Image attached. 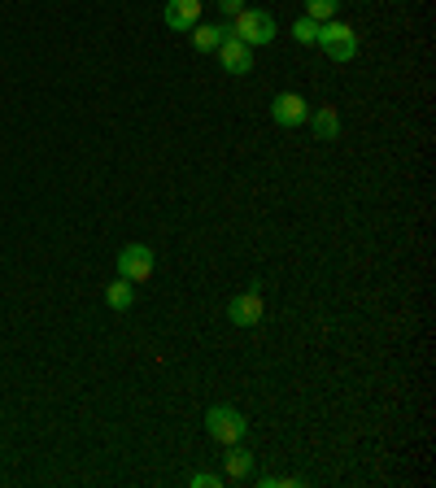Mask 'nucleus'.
I'll return each instance as SVG.
<instances>
[{
  "mask_svg": "<svg viewBox=\"0 0 436 488\" xmlns=\"http://www.w3.org/2000/svg\"><path fill=\"white\" fill-rule=\"evenodd\" d=\"M332 62H349L354 53H358V31L349 27V22H336V18H328V22H319V39H314Z\"/></svg>",
  "mask_w": 436,
  "mask_h": 488,
  "instance_id": "1",
  "label": "nucleus"
},
{
  "mask_svg": "<svg viewBox=\"0 0 436 488\" xmlns=\"http://www.w3.org/2000/svg\"><path fill=\"white\" fill-rule=\"evenodd\" d=\"M105 301H109V310H114V314H127V310L135 305V284L118 275V279H114V284L105 288Z\"/></svg>",
  "mask_w": 436,
  "mask_h": 488,
  "instance_id": "10",
  "label": "nucleus"
},
{
  "mask_svg": "<svg viewBox=\"0 0 436 488\" xmlns=\"http://www.w3.org/2000/svg\"><path fill=\"white\" fill-rule=\"evenodd\" d=\"M205 432H209V441H218V445H240L244 441V415L232 410V406H214V410H205Z\"/></svg>",
  "mask_w": 436,
  "mask_h": 488,
  "instance_id": "2",
  "label": "nucleus"
},
{
  "mask_svg": "<svg viewBox=\"0 0 436 488\" xmlns=\"http://www.w3.org/2000/svg\"><path fill=\"white\" fill-rule=\"evenodd\" d=\"M293 39H297V44H314V39H319V22L302 13V18L293 22Z\"/></svg>",
  "mask_w": 436,
  "mask_h": 488,
  "instance_id": "14",
  "label": "nucleus"
},
{
  "mask_svg": "<svg viewBox=\"0 0 436 488\" xmlns=\"http://www.w3.org/2000/svg\"><path fill=\"white\" fill-rule=\"evenodd\" d=\"M227 35H232V22H223V27H205V22H197V27H192V48H197V53H214Z\"/></svg>",
  "mask_w": 436,
  "mask_h": 488,
  "instance_id": "9",
  "label": "nucleus"
},
{
  "mask_svg": "<svg viewBox=\"0 0 436 488\" xmlns=\"http://www.w3.org/2000/svg\"><path fill=\"white\" fill-rule=\"evenodd\" d=\"M201 22V0H167V27L170 31H192Z\"/></svg>",
  "mask_w": 436,
  "mask_h": 488,
  "instance_id": "8",
  "label": "nucleus"
},
{
  "mask_svg": "<svg viewBox=\"0 0 436 488\" xmlns=\"http://www.w3.org/2000/svg\"><path fill=\"white\" fill-rule=\"evenodd\" d=\"M232 35L235 39H244L249 48L270 44V39H275V18H270L267 9H240V13L232 18Z\"/></svg>",
  "mask_w": 436,
  "mask_h": 488,
  "instance_id": "3",
  "label": "nucleus"
},
{
  "mask_svg": "<svg viewBox=\"0 0 436 488\" xmlns=\"http://www.w3.org/2000/svg\"><path fill=\"white\" fill-rule=\"evenodd\" d=\"M232 454L223 458V475H232V480H244L249 471H253V454H244L240 445H227Z\"/></svg>",
  "mask_w": 436,
  "mask_h": 488,
  "instance_id": "12",
  "label": "nucleus"
},
{
  "mask_svg": "<svg viewBox=\"0 0 436 488\" xmlns=\"http://www.w3.org/2000/svg\"><path fill=\"white\" fill-rule=\"evenodd\" d=\"M262 314H267V305H262V293H235L232 301H227V319H232L235 327H258L262 323Z\"/></svg>",
  "mask_w": 436,
  "mask_h": 488,
  "instance_id": "5",
  "label": "nucleus"
},
{
  "mask_svg": "<svg viewBox=\"0 0 436 488\" xmlns=\"http://www.w3.org/2000/svg\"><path fill=\"white\" fill-rule=\"evenodd\" d=\"M310 127H314L319 140H336V135H340V114H336L332 105H319V109L310 114Z\"/></svg>",
  "mask_w": 436,
  "mask_h": 488,
  "instance_id": "11",
  "label": "nucleus"
},
{
  "mask_svg": "<svg viewBox=\"0 0 436 488\" xmlns=\"http://www.w3.org/2000/svg\"><path fill=\"white\" fill-rule=\"evenodd\" d=\"M188 484L192 488H223V475H214V471H197Z\"/></svg>",
  "mask_w": 436,
  "mask_h": 488,
  "instance_id": "15",
  "label": "nucleus"
},
{
  "mask_svg": "<svg viewBox=\"0 0 436 488\" xmlns=\"http://www.w3.org/2000/svg\"><path fill=\"white\" fill-rule=\"evenodd\" d=\"M118 275L132 279V284L149 279V275H153V249H149V244H127V249L118 253Z\"/></svg>",
  "mask_w": 436,
  "mask_h": 488,
  "instance_id": "4",
  "label": "nucleus"
},
{
  "mask_svg": "<svg viewBox=\"0 0 436 488\" xmlns=\"http://www.w3.org/2000/svg\"><path fill=\"white\" fill-rule=\"evenodd\" d=\"M214 53H218V62H223L227 74H249V70H253V48H249L244 39H235V35H227Z\"/></svg>",
  "mask_w": 436,
  "mask_h": 488,
  "instance_id": "7",
  "label": "nucleus"
},
{
  "mask_svg": "<svg viewBox=\"0 0 436 488\" xmlns=\"http://www.w3.org/2000/svg\"><path fill=\"white\" fill-rule=\"evenodd\" d=\"M270 118H275L279 127H302L305 118H310V105H305V97H297V92H279V97L270 100Z\"/></svg>",
  "mask_w": 436,
  "mask_h": 488,
  "instance_id": "6",
  "label": "nucleus"
},
{
  "mask_svg": "<svg viewBox=\"0 0 436 488\" xmlns=\"http://www.w3.org/2000/svg\"><path fill=\"white\" fill-rule=\"evenodd\" d=\"M336 9H340V0H305V18H314V22L336 18Z\"/></svg>",
  "mask_w": 436,
  "mask_h": 488,
  "instance_id": "13",
  "label": "nucleus"
},
{
  "mask_svg": "<svg viewBox=\"0 0 436 488\" xmlns=\"http://www.w3.org/2000/svg\"><path fill=\"white\" fill-rule=\"evenodd\" d=\"M218 9H223V18H227V22H232L235 13H240V9H244V0H218Z\"/></svg>",
  "mask_w": 436,
  "mask_h": 488,
  "instance_id": "16",
  "label": "nucleus"
}]
</instances>
